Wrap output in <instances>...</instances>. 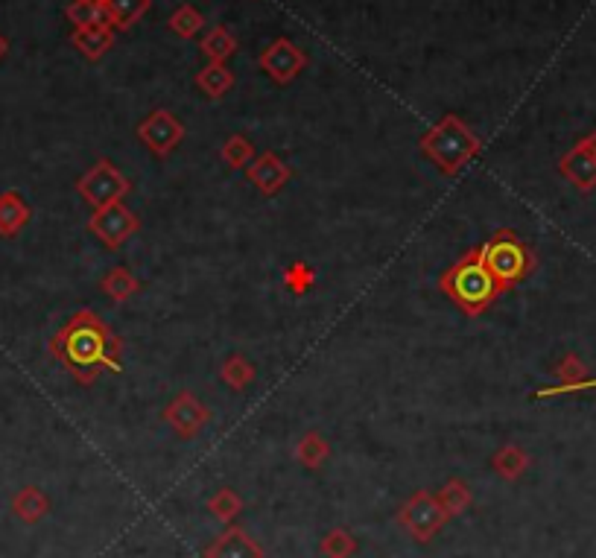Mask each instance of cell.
Here are the masks:
<instances>
[{
    "label": "cell",
    "instance_id": "1",
    "mask_svg": "<svg viewBox=\"0 0 596 558\" xmlns=\"http://www.w3.org/2000/svg\"><path fill=\"white\" fill-rule=\"evenodd\" d=\"M114 339L106 331V325L94 316V313H79L74 316L62 334L53 339V354L79 377L85 372H94L100 363L103 366H114L112 360Z\"/></svg>",
    "mask_w": 596,
    "mask_h": 558
},
{
    "label": "cell",
    "instance_id": "2",
    "mask_svg": "<svg viewBox=\"0 0 596 558\" xmlns=\"http://www.w3.org/2000/svg\"><path fill=\"white\" fill-rule=\"evenodd\" d=\"M442 287L471 313L483 310L485 304L503 290L477 255H468L465 261L456 263L445 275Z\"/></svg>",
    "mask_w": 596,
    "mask_h": 558
},
{
    "label": "cell",
    "instance_id": "3",
    "mask_svg": "<svg viewBox=\"0 0 596 558\" xmlns=\"http://www.w3.org/2000/svg\"><path fill=\"white\" fill-rule=\"evenodd\" d=\"M480 261L485 263V269L494 275V281L500 287H509L515 281H521L523 275L529 272V266H532L529 252L523 249V243L512 231H500L494 240H488L483 246Z\"/></svg>",
    "mask_w": 596,
    "mask_h": 558
},
{
    "label": "cell",
    "instance_id": "4",
    "mask_svg": "<svg viewBox=\"0 0 596 558\" xmlns=\"http://www.w3.org/2000/svg\"><path fill=\"white\" fill-rule=\"evenodd\" d=\"M424 149H427L445 170H453L456 164L468 161V155L477 149V138L468 132L465 123H459V117L447 114L445 120L424 138Z\"/></svg>",
    "mask_w": 596,
    "mask_h": 558
},
{
    "label": "cell",
    "instance_id": "5",
    "mask_svg": "<svg viewBox=\"0 0 596 558\" xmlns=\"http://www.w3.org/2000/svg\"><path fill=\"white\" fill-rule=\"evenodd\" d=\"M307 65V56L298 50L296 44L290 38H278L272 41L266 50L261 53V68L266 74L272 76L275 82H290L301 74V68Z\"/></svg>",
    "mask_w": 596,
    "mask_h": 558
},
{
    "label": "cell",
    "instance_id": "6",
    "mask_svg": "<svg viewBox=\"0 0 596 558\" xmlns=\"http://www.w3.org/2000/svg\"><path fill=\"white\" fill-rule=\"evenodd\" d=\"M561 173L579 187V190H594L596 187V132L582 138L576 147L561 158Z\"/></svg>",
    "mask_w": 596,
    "mask_h": 558
},
{
    "label": "cell",
    "instance_id": "7",
    "mask_svg": "<svg viewBox=\"0 0 596 558\" xmlns=\"http://www.w3.org/2000/svg\"><path fill=\"white\" fill-rule=\"evenodd\" d=\"M82 193L94 202V205H109L117 202V196L126 193V179L114 170L109 161H100V167H94L85 179H82Z\"/></svg>",
    "mask_w": 596,
    "mask_h": 558
},
{
    "label": "cell",
    "instance_id": "8",
    "mask_svg": "<svg viewBox=\"0 0 596 558\" xmlns=\"http://www.w3.org/2000/svg\"><path fill=\"white\" fill-rule=\"evenodd\" d=\"M91 228H94L109 246H120V243L138 228V220H135L120 202H109V205H103V208L94 214Z\"/></svg>",
    "mask_w": 596,
    "mask_h": 558
},
{
    "label": "cell",
    "instance_id": "9",
    "mask_svg": "<svg viewBox=\"0 0 596 558\" xmlns=\"http://www.w3.org/2000/svg\"><path fill=\"white\" fill-rule=\"evenodd\" d=\"M182 135H185V129L179 126V120L170 112L149 114L147 120L141 123V138L147 141L149 149H155L161 155L176 147L182 141Z\"/></svg>",
    "mask_w": 596,
    "mask_h": 558
},
{
    "label": "cell",
    "instance_id": "10",
    "mask_svg": "<svg viewBox=\"0 0 596 558\" xmlns=\"http://www.w3.org/2000/svg\"><path fill=\"white\" fill-rule=\"evenodd\" d=\"M112 24L109 21H100V24H88V27H76L74 41L76 47L88 56V59H100L109 47H112Z\"/></svg>",
    "mask_w": 596,
    "mask_h": 558
},
{
    "label": "cell",
    "instance_id": "11",
    "mask_svg": "<svg viewBox=\"0 0 596 558\" xmlns=\"http://www.w3.org/2000/svg\"><path fill=\"white\" fill-rule=\"evenodd\" d=\"M27 220H30V208L21 202V196L18 193H0V234L12 237Z\"/></svg>",
    "mask_w": 596,
    "mask_h": 558
},
{
    "label": "cell",
    "instance_id": "12",
    "mask_svg": "<svg viewBox=\"0 0 596 558\" xmlns=\"http://www.w3.org/2000/svg\"><path fill=\"white\" fill-rule=\"evenodd\" d=\"M167 415H170V421L182 430V433H193L205 418H208V412L202 410L199 404H196V398L193 395H179L176 398V404L167 410Z\"/></svg>",
    "mask_w": 596,
    "mask_h": 558
},
{
    "label": "cell",
    "instance_id": "13",
    "mask_svg": "<svg viewBox=\"0 0 596 558\" xmlns=\"http://www.w3.org/2000/svg\"><path fill=\"white\" fill-rule=\"evenodd\" d=\"M147 9L149 0H106V21L117 30H129Z\"/></svg>",
    "mask_w": 596,
    "mask_h": 558
},
{
    "label": "cell",
    "instance_id": "14",
    "mask_svg": "<svg viewBox=\"0 0 596 558\" xmlns=\"http://www.w3.org/2000/svg\"><path fill=\"white\" fill-rule=\"evenodd\" d=\"M196 85L208 94V97H223L225 91L234 85V76L225 68L223 62H211L202 74L196 76Z\"/></svg>",
    "mask_w": 596,
    "mask_h": 558
},
{
    "label": "cell",
    "instance_id": "15",
    "mask_svg": "<svg viewBox=\"0 0 596 558\" xmlns=\"http://www.w3.org/2000/svg\"><path fill=\"white\" fill-rule=\"evenodd\" d=\"M258 185H261V190H278V187L287 182V167L275 158V155H263L261 164L249 173Z\"/></svg>",
    "mask_w": 596,
    "mask_h": 558
},
{
    "label": "cell",
    "instance_id": "16",
    "mask_svg": "<svg viewBox=\"0 0 596 558\" xmlns=\"http://www.w3.org/2000/svg\"><path fill=\"white\" fill-rule=\"evenodd\" d=\"M234 50H237V41H234V36H231L225 27H214V30L205 36V41H202V53H205L211 62H223Z\"/></svg>",
    "mask_w": 596,
    "mask_h": 558
},
{
    "label": "cell",
    "instance_id": "17",
    "mask_svg": "<svg viewBox=\"0 0 596 558\" xmlns=\"http://www.w3.org/2000/svg\"><path fill=\"white\" fill-rule=\"evenodd\" d=\"M68 18L76 27L100 24V21H106V0H74L68 6Z\"/></svg>",
    "mask_w": 596,
    "mask_h": 558
},
{
    "label": "cell",
    "instance_id": "18",
    "mask_svg": "<svg viewBox=\"0 0 596 558\" xmlns=\"http://www.w3.org/2000/svg\"><path fill=\"white\" fill-rule=\"evenodd\" d=\"M12 509H15V515L24 518V521H38V518L44 515L47 503H44V497L38 494L36 488H24V491L15 497Z\"/></svg>",
    "mask_w": 596,
    "mask_h": 558
},
{
    "label": "cell",
    "instance_id": "19",
    "mask_svg": "<svg viewBox=\"0 0 596 558\" xmlns=\"http://www.w3.org/2000/svg\"><path fill=\"white\" fill-rule=\"evenodd\" d=\"M170 27H173V33H179L182 38H190V36H196V33L205 27V21H202V15H199L193 6H182V9H176V12H173Z\"/></svg>",
    "mask_w": 596,
    "mask_h": 558
},
{
    "label": "cell",
    "instance_id": "20",
    "mask_svg": "<svg viewBox=\"0 0 596 558\" xmlns=\"http://www.w3.org/2000/svg\"><path fill=\"white\" fill-rule=\"evenodd\" d=\"M135 290H138V284L126 269H114L112 275L106 278V293L112 298H129Z\"/></svg>",
    "mask_w": 596,
    "mask_h": 558
},
{
    "label": "cell",
    "instance_id": "21",
    "mask_svg": "<svg viewBox=\"0 0 596 558\" xmlns=\"http://www.w3.org/2000/svg\"><path fill=\"white\" fill-rule=\"evenodd\" d=\"M223 158L228 164H234V167H243L252 158V144L246 138H231L223 147Z\"/></svg>",
    "mask_w": 596,
    "mask_h": 558
},
{
    "label": "cell",
    "instance_id": "22",
    "mask_svg": "<svg viewBox=\"0 0 596 558\" xmlns=\"http://www.w3.org/2000/svg\"><path fill=\"white\" fill-rule=\"evenodd\" d=\"M588 374V369L582 366V360L576 357V354H570L564 363L559 366V377H561V383L559 386H573V383H582V380H588L585 377Z\"/></svg>",
    "mask_w": 596,
    "mask_h": 558
},
{
    "label": "cell",
    "instance_id": "23",
    "mask_svg": "<svg viewBox=\"0 0 596 558\" xmlns=\"http://www.w3.org/2000/svg\"><path fill=\"white\" fill-rule=\"evenodd\" d=\"M223 380L240 389V386H246V383L252 380V369H249L240 357H234V360H228L223 366Z\"/></svg>",
    "mask_w": 596,
    "mask_h": 558
},
{
    "label": "cell",
    "instance_id": "24",
    "mask_svg": "<svg viewBox=\"0 0 596 558\" xmlns=\"http://www.w3.org/2000/svg\"><path fill=\"white\" fill-rule=\"evenodd\" d=\"M596 389V380H582V383H573V386H550V389H541L535 398H556V395H576V392H588Z\"/></svg>",
    "mask_w": 596,
    "mask_h": 558
},
{
    "label": "cell",
    "instance_id": "25",
    "mask_svg": "<svg viewBox=\"0 0 596 558\" xmlns=\"http://www.w3.org/2000/svg\"><path fill=\"white\" fill-rule=\"evenodd\" d=\"M310 281H313V272H310L304 263H298V266H293V269L287 272V284H290V290H296V293H304V290L310 287Z\"/></svg>",
    "mask_w": 596,
    "mask_h": 558
},
{
    "label": "cell",
    "instance_id": "26",
    "mask_svg": "<svg viewBox=\"0 0 596 558\" xmlns=\"http://www.w3.org/2000/svg\"><path fill=\"white\" fill-rule=\"evenodd\" d=\"M6 47H9V44H6V38L0 36V59H3V56H6Z\"/></svg>",
    "mask_w": 596,
    "mask_h": 558
}]
</instances>
